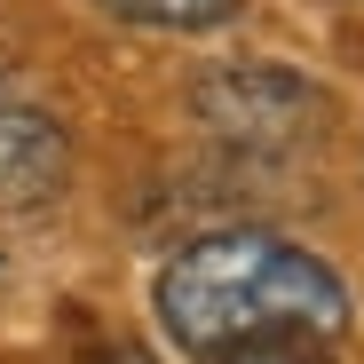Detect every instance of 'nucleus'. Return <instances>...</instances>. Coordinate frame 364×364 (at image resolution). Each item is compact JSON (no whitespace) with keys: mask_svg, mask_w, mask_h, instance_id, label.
Wrapping results in <instances>:
<instances>
[{"mask_svg":"<svg viewBox=\"0 0 364 364\" xmlns=\"http://www.w3.org/2000/svg\"><path fill=\"white\" fill-rule=\"evenodd\" d=\"M198 111L214 127H230L237 143H262V151H285L309 127H325V95L301 80V72H269V64H246V72H214L198 87Z\"/></svg>","mask_w":364,"mask_h":364,"instance_id":"nucleus-2","label":"nucleus"},{"mask_svg":"<svg viewBox=\"0 0 364 364\" xmlns=\"http://www.w3.org/2000/svg\"><path fill=\"white\" fill-rule=\"evenodd\" d=\"M64 127L32 103L16 95L9 80H0V206H40L55 182H64Z\"/></svg>","mask_w":364,"mask_h":364,"instance_id":"nucleus-3","label":"nucleus"},{"mask_svg":"<svg viewBox=\"0 0 364 364\" xmlns=\"http://www.w3.org/2000/svg\"><path fill=\"white\" fill-rule=\"evenodd\" d=\"M214 364H333V356H325V341H309V333H262V341L222 348Z\"/></svg>","mask_w":364,"mask_h":364,"instance_id":"nucleus-5","label":"nucleus"},{"mask_svg":"<svg viewBox=\"0 0 364 364\" xmlns=\"http://www.w3.org/2000/svg\"><path fill=\"white\" fill-rule=\"evenodd\" d=\"M87 364H151V356H143L135 341H119V333H111V341H95V348H87Z\"/></svg>","mask_w":364,"mask_h":364,"instance_id":"nucleus-6","label":"nucleus"},{"mask_svg":"<svg viewBox=\"0 0 364 364\" xmlns=\"http://www.w3.org/2000/svg\"><path fill=\"white\" fill-rule=\"evenodd\" d=\"M95 9L143 32H222L246 16V0H95Z\"/></svg>","mask_w":364,"mask_h":364,"instance_id":"nucleus-4","label":"nucleus"},{"mask_svg":"<svg viewBox=\"0 0 364 364\" xmlns=\"http://www.w3.org/2000/svg\"><path fill=\"white\" fill-rule=\"evenodd\" d=\"M151 301H159V325L191 356H222V348L262 341V333H309V341L348 333L341 277L317 254L262 237V230H222V237L182 246L159 269Z\"/></svg>","mask_w":364,"mask_h":364,"instance_id":"nucleus-1","label":"nucleus"}]
</instances>
